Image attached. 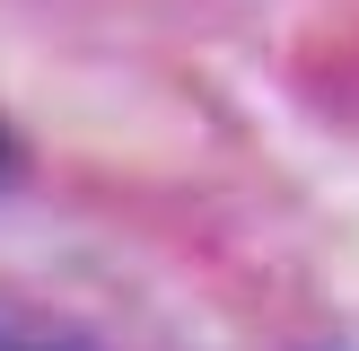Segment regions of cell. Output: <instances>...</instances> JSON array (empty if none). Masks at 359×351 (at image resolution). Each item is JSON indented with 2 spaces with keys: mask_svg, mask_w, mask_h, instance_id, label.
I'll list each match as a JSON object with an SVG mask.
<instances>
[{
  "mask_svg": "<svg viewBox=\"0 0 359 351\" xmlns=\"http://www.w3.org/2000/svg\"><path fill=\"white\" fill-rule=\"evenodd\" d=\"M0 167H9V140H0Z\"/></svg>",
  "mask_w": 359,
  "mask_h": 351,
  "instance_id": "obj_1",
  "label": "cell"
}]
</instances>
